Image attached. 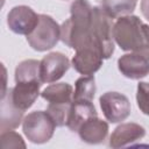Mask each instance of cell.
I'll use <instances>...</instances> for the list:
<instances>
[{
	"instance_id": "cell-12",
	"label": "cell",
	"mask_w": 149,
	"mask_h": 149,
	"mask_svg": "<svg viewBox=\"0 0 149 149\" xmlns=\"http://www.w3.org/2000/svg\"><path fill=\"white\" fill-rule=\"evenodd\" d=\"M146 135V129L139 123L126 122L119 125L109 136V147L111 148H122L129 144H133L142 140Z\"/></svg>"
},
{
	"instance_id": "cell-8",
	"label": "cell",
	"mask_w": 149,
	"mask_h": 149,
	"mask_svg": "<svg viewBox=\"0 0 149 149\" xmlns=\"http://www.w3.org/2000/svg\"><path fill=\"white\" fill-rule=\"evenodd\" d=\"M69 58L62 52H50L40 61V79L42 84L55 83L70 69Z\"/></svg>"
},
{
	"instance_id": "cell-7",
	"label": "cell",
	"mask_w": 149,
	"mask_h": 149,
	"mask_svg": "<svg viewBox=\"0 0 149 149\" xmlns=\"http://www.w3.org/2000/svg\"><path fill=\"white\" fill-rule=\"evenodd\" d=\"M40 14L26 5L13 7L7 14L8 28L19 35H29L37 26Z\"/></svg>"
},
{
	"instance_id": "cell-17",
	"label": "cell",
	"mask_w": 149,
	"mask_h": 149,
	"mask_svg": "<svg viewBox=\"0 0 149 149\" xmlns=\"http://www.w3.org/2000/svg\"><path fill=\"white\" fill-rule=\"evenodd\" d=\"M101 7L111 19H119L134 12L136 0H102Z\"/></svg>"
},
{
	"instance_id": "cell-1",
	"label": "cell",
	"mask_w": 149,
	"mask_h": 149,
	"mask_svg": "<svg viewBox=\"0 0 149 149\" xmlns=\"http://www.w3.org/2000/svg\"><path fill=\"white\" fill-rule=\"evenodd\" d=\"M92 15L93 7L88 0H74L70 6V17L61 26V41L74 50L86 47L97 48L91 37Z\"/></svg>"
},
{
	"instance_id": "cell-14",
	"label": "cell",
	"mask_w": 149,
	"mask_h": 149,
	"mask_svg": "<svg viewBox=\"0 0 149 149\" xmlns=\"http://www.w3.org/2000/svg\"><path fill=\"white\" fill-rule=\"evenodd\" d=\"M23 113L21 109L15 107L12 101L10 93L6 90L1 93V112H0V130H13L20 126L23 121Z\"/></svg>"
},
{
	"instance_id": "cell-2",
	"label": "cell",
	"mask_w": 149,
	"mask_h": 149,
	"mask_svg": "<svg viewBox=\"0 0 149 149\" xmlns=\"http://www.w3.org/2000/svg\"><path fill=\"white\" fill-rule=\"evenodd\" d=\"M143 22L136 15H125L113 24L114 42L123 51L140 52L144 42Z\"/></svg>"
},
{
	"instance_id": "cell-19",
	"label": "cell",
	"mask_w": 149,
	"mask_h": 149,
	"mask_svg": "<svg viewBox=\"0 0 149 149\" xmlns=\"http://www.w3.org/2000/svg\"><path fill=\"white\" fill-rule=\"evenodd\" d=\"M95 78L93 74L81 76L74 83L73 100H88L92 101L95 94Z\"/></svg>"
},
{
	"instance_id": "cell-20",
	"label": "cell",
	"mask_w": 149,
	"mask_h": 149,
	"mask_svg": "<svg viewBox=\"0 0 149 149\" xmlns=\"http://www.w3.org/2000/svg\"><path fill=\"white\" fill-rule=\"evenodd\" d=\"M0 146L2 149H17V148H26L27 144L24 143L22 136L14 132V130H6L1 132L0 135Z\"/></svg>"
},
{
	"instance_id": "cell-6",
	"label": "cell",
	"mask_w": 149,
	"mask_h": 149,
	"mask_svg": "<svg viewBox=\"0 0 149 149\" xmlns=\"http://www.w3.org/2000/svg\"><path fill=\"white\" fill-rule=\"evenodd\" d=\"M99 104L105 119L111 123L125 121L130 115V101L125 94L120 92H105L100 95Z\"/></svg>"
},
{
	"instance_id": "cell-13",
	"label": "cell",
	"mask_w": 149,
	"mask_h": 149,
	"mask_svg": "<svg viewBox=\"0 0 149 149\" xmlns=\"http://www.w3.org/2000/svg\"><path fill=\"white\" fill-rule=\"evenodd\" d=\"M108 123L97 116H92L86 120L78 129V135L81 141L88 144L102 143L108 135Z\"/></svg>"
},
{
	"instance_id": "cell-9",
	"label": "cell",
	"mask_w": 149,
	"mask_h": 149,
	"mask_svg": "<svg viewBox=\"0 0 149 149\" xmlns=\"http://www.w3.org/2000/svg\"><path fill=\"white\" fill-rule=\"evenodd\" d=\"M104 59L105 58L99 49L94 47H86L76 50V54L71 59V65L78 73L90 76L101 68Z\"/></svg>"
},
{
	"instance_id": "cell-5",
	"label": "cell",
	"mask_w": 149,
	"mask_h": 149,
	"mask_svg": "<svg viewBox=\"0 0 149 149\" xmlns=\"http://www.w3.org/2000/svg\"><path fill=\"white\" fill-rule=\"evenodd\" d=\"M61 40V26L47 14H40L36 28L27 35V42L36 51L52 49Z\"/></svg>"
},
{
	"instance_id": "cell-3",
	"label": "cell",
	"mask_w": 149,
	"mask_h": 149,
	"mask_svg": "<svg viewBox=\"0 0 149 149\" xmlns=\"http://www.w3.org/2000/svg\"><path fill=\"white\" fill-rule=\"evenodd\" d=\"M113 19H111L102 7L94 6L91 24L92 42L102 52L105 59L109 58L114 52V38H113Z\"/></svg>"
},
{
	"instance_id": "cell-24",
	"label": "cell",
	"mask_w": 149,
	"mask_h": 149,
	"mask_svg": "<svg viewBox=\"0 0 149 149\" xmlns=\"http://www.w3.org/2000/svg\"><path fill=\"white\" fill-rule=\"evenodd\" d=\"M141 13L149 21V0H142L141 1Z\"/></svg>"
},
{
	"instance_id": "cell-10",
	"label": "cell",
	"mask_w": 149,
	"mask_h": 149,
	"mask_svg": "<svg viewBox=\"0 0 149 149\" xmlns=\"http://www.w3.org/2000/svg\"><path fill=\"white\" fill-rule=\"evenodd\" d=\"M42 86L41 80H33V81H21L16 83L14 87H9L8 91L10 93V98L15 107L26 112L29 109L38 95L41 94L40 88Z\"/></svg>"
},
{
	"instance_id": "cell-16",
	"label": "cell",
	"mask_w": 149,
	"mask_h": 149,
	"mask_svg": "<svg viewBox=\"0 0 149 149\" xmlns=\"http://www.w3.org/2000/svg\"><path fill=\"white\" fill-rule=\"evenodd\" d=\"M41 97L49 104L68 105L73 101V87L68 83H56L47 86L42 92Z\"/></svg>"
},
{
	"instance_id": "cell-23",
	"label": "cell",
	"mask_w": 149,
	"mask_h": 149,
	"mask_svg": "<svg viewBox=\"0 0 149 149\" xmlns=\"http://www.w3.org/2000/svg\"><path fill=\"white\" fill-rule=\"evenodd\" d=\"M143 34H144V42L143 47L140 50V54H142L146 58L149 59V24H143Z\"/></svg>"
},
{
	"instance_id": "cell-18",
	"label": "cell",
	"mask_w": 149,
	"mask_h": 149,
	"mask_svg": "<svg viewBox=\"0 0 149 149\" xmlns=\"http://www.w3.org/2000/svg\"><path fill=\"white\" fill-rule=\"evenodd\" d=\"M15 83L33 81L40 79V61L37 59H24L17 64L14 73Z\"/></svg>"
},
{
	"instance_id": "cell-15",
	"label": "cell",
	"mask_w": 149,
	"mask_h": 149,
	"mask_svg": "<svg viewBox=\"0 0 149 149\" xmlns=\"http://www.w3.org/2000/svg\"><path fill=\"white\" fill-rule=\"evenodd\" d=\"M97 109L92 101L88 100H73L70 107L66 127L71 132H78L79 127L90 118L97 116Z\"/></svg>"
},
{
	"instance_id": "cell-21",
	"label": "cell",
	"mask_w": 149,
	"mask_h": 149,
	"mask_svg": "<svg viewBox=\"0 0 149 149\" xmlns=\"http://www.w3.org/2000/svg\"><path fill=\"white\" fill-rule=\"evenodd\" d=\"M70 107H71V104H68V105L49 104L47 107V112L52 116L57 127H62V126H66V120L69 116Z\"/></svg>"
},
{
	"instance_id": "cell-22",
	"label": "cell",
	"mask_w": 149,
	"mask_h": 149,
	"mask_svg": "<svg viewBox=\"0 0 149 149\" xmlns=\"http://www.w3.org/2000/svg\"><path fill=\"white\" fill-rule=\"evenodd\" d=\"M136 102L140 111L149 116V83L140 81L136 91Z\"/></svg>"
},
{
	"instance_id": "cell-4",
	"label": "cell",
	"mask_w": 149,
	"mask_h": 149,
	"mask_svg": "<svg viewBox=\"0 0 149 149\" xmlns=\"http://www.w3.org/2000/svg\"><path fill=\"white\" fill-rule=\"evenodd\" d=\"M57 125L47 111H35L23 118L22 130L26 137L36 144L48 142L55 133Z\"/></svg>"
},
{
	"instance_id": "cell-11",
	"label": "cell",
	"mask_w": 149,
	"mask_h": 149,
	"mask_svg": "<svg viewBox=\"0 0 149 149\" xmlns=\"http://www.w3.org/2000/svg\"><path fill=\"white\" fill-rule=\"evenodd\" d=\"M118 69L126 78L141 79L149 74V59L140 52L130 51L118 59Z\"/></svg>"
}]
</instances>
